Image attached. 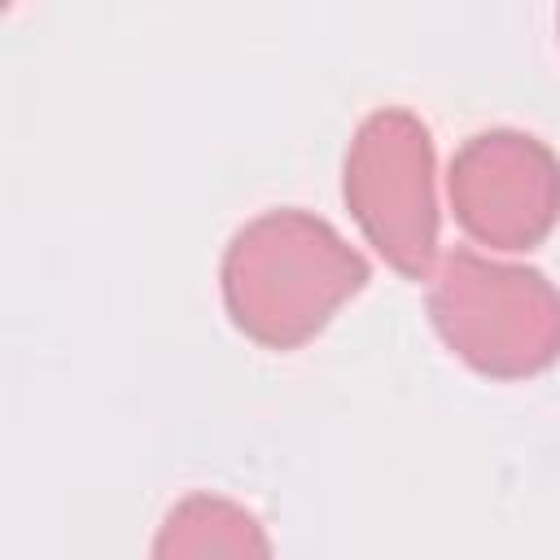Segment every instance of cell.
Wrapping results in <instances>:
<instances>
[{
  "mask_svg": "<svg viewBox=\"0 0 560 560\" xmlns=\"http://www.w3.org/2000/svg\"><path fill=\"white\" fill-rule=\"evenodd\" d=\"M219 280L223 306L245 337L293 350L368 284V258L328 219L284 206L232 232Z\"/></svg>",
  "mask_w": 560,
  "mask_h": 560,
  "instance_id": "6da1fadb",
  "label": "cell"
},
{
  "mask_svg": "<svg viewBox=\"0 0 560 560\" xmlns=\"http://www.w3.org/2000/svg\"><path fill=\"white\" fill-rule=\"evenodd\" d=\"M429 319L451 354L494 381L534 376L560 354V289L534 267L494 262L472 249L438 262Z\"/></svg>",
  "mask_w": 560,
  "mask_h": 560,
  "instance_id": "7a4b0ae2",
  "label": "cell"
},
{
  "mask_svg": "<svg viewBox=\"0 0 560 560\" xmlns=\"http://www.w3.org/2000/svg\"><path fill=\"white\" fill-rule=\"evenodd\" d=\"M346 206L376 254L420 280L438 258V192L429 127L402 109H372L346 149Z\"/></svg>",
  "mask_w": 560,
  "mask_h": 560,
  "instance_id": "3957f363",
  "label": "cell"
},
{
  "mask_svg": "<svg viewBox=\"0 0 560 560\" xmlns=\"http://www.w3.org/2000/svg\"><path fill=\"white\" fill-rule=\"evenodd\" d=\"M451 210L477 245L529 249L560 219V158L529 131H477L451 158Z\"/></svg>",
  "mask_w": 560,
  "mask_h": 560,
  "instance_id": "277c9868",
  "label": "cell"
},
{
  "mask_svg": "<svg viewBox=\"0 0 560 560\" xmlns=\"http://www.w3.org/2000/svg\"><path fill=\"white\" fill-rule=\"evenodd\" d=\"M153 560H271V542L249 508L197 490L162 516Z\"/></svg>",
  "mask_w": 560,
  "mask_h": 560,
  "instance_id": "5b68a950",
  "label": "cell"
}]
</instances>
